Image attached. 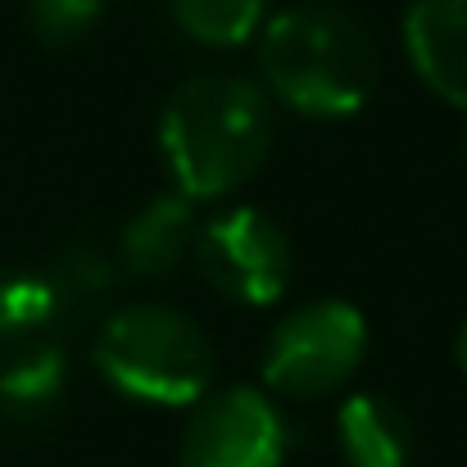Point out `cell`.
<instances>
[{
  "label": "cell",
  "instance_id": "obj_12",
  "mask_svg": "<svg viewBox=\"0 0 467 467\" xmlns=\"http://www.w3.org/2000/svg\"><path fill=\"white\" fill-rule=\"evenodd\" d=\"M59 317V296L46 268H0V349L46 336Z\"/></svg>",
  "mask_w": 467,
  "mask_h": 467
},
{
  "label": "cell",
  "instance_id": "obj_1",
  "mask_svg": "<svg viewBox=\"0 0 467 467\" xmlns=\"http://www.w3.org/2000/svg\"><path fill=\"white\" fill-rule=\"evenodd\" d=\"M277 137V105L245 73H191L159 109V155L195 204L227 200L264 172Z\"/></svg>",
  "mask_w": 467,
  "mask_h": 467
},
{
  "label": "cell",
  "instance_id": "obj_7",
  "mask_svg": "<svg viewBox=\"0 0 467 467\" xmlns=\"http://www.w3.org/2000/svg\"><path fill=\"white\" fill-rule=\"evenodd\" d=\"M400 41L413 78L467 119V0H409Z\"/></svg>",
  "mask_w": 467,
  "mask_h": 467
},
{
  "label": "cell",
  "instance_id": "obj_16",
  "mask_svg": "<svg viewBox=\"0 0 467 467\" xmlns=\"http://www.w3.org/2000/svg\"><path fill=\"white\" fill-rule=\"evenodd\" d=\"M459 150H463V163H467V128H463V141H459Z\"/></svg>",
  "mask_w": 467,
  "mask_h": 467
},
{
  "label": "cell",
  "instance_id": "obj_10",
  "mask_svg": "<svg viewBox=\"0 0 467 467\" xmlns=\"http://www.w3.org/2000/svg\"><path fill=\"white\" fill-rule=\"evenodd\" d=\"M336 450L345 467H413V422L381 390H354L336 409Z\"/></svg>",
  "mask_w": 467,
  "mask_h": 467
},
{
  "label": "cell",
  "instance_id": "obj_14",
  "mask_svg": "<svg viewBox=\"0 0 467 467\" xmlns=\"http://www.w3.org/2000/svg\"><path fill=\"white\" fill-rule=\"evenodd\" d=\"M114 0H23L27 32L46 50H73L96 36V27L109 18Z\"/></svg>",
  "mask_w": 467,
  "mask_h": 467
},
{
  "label": "cell",
  "instance_id": "obj_13",
  "mask_svg": "<svg viewBox=\"0 0 467 467\" xmlns=\"http://www.w3.org/2000/svg\"><path fill=\"white\" fill-rule=\"evenodd\" d=\"M46 277H50V286L59 296V313L68 317V313L109 300L119 291V277L123 273H119V259H109L105 250H96V245H68L64 254H55V264L46 268Z\"/></svg>",
  "mask_w": 467,
  "mask_h": 467
},
{
  "label": "cell",
  "instance_id": "obj_8",
  "mask_svg": "<svg viewBox=\"0 0 467 467\" xmlns=\"http://www.w3.org/2000/svg\"><path fill=\"white\" fill-rule=\"evenodd\" d=\"M200 204L177 186L155 191L119 232V273L141 282H168L195 259Z\"/></svg>",
  "mask_w": 467,
  "mask_h": 467
},
{
  "label": "cell",
  "instance_id": "obj_4",
  "mask_svg": "<svg viewBox=\"0 0 467 467\" xmlns=\"http://www.w3.org/2000/svg\"><path fill=\"white\" fill-rule=\"evenodd\" d=\"M368 358V317L349 300L322 296L286 309L259 354V377L273 400H327L354 381Z\"/></svg>",
  "mask_w": 467,
  "mask_h": 467
},
{
  "label": "cell",
  "instance_id": "obj_15",
  "mask_svg": "<svg viewBox=\"0 0 467 467\" xmlns=\"http://www.w3.org/2000/svg\"><path fill=\"white\" fill-rule=\"evenodd\" d=\"M454 358H459V368H463V377H467V317H463V327H459V336H454Z\"/></svg>",
  "mask_w": 467,
  "mask_h": 467
},
{
  "label": "cell",
  "instance_id": "obj_6",
  "mask_svg": "<svg viewBox=\"0 0 467 467\" xmlns=\"http://www.w3.org/2000/svg\"><path fill=\"white\" fill-rule=\"evenodd\" d=\"M291 422L264 386H218L186 409L177 467H286Z\"/></svg>",
  "mask_w": 467,
  "mask_h": 467
},
{
  "label": "cell",
  "instance_id": "obj_11",
  "mask_svg": "<svg viewBox=\"0 0 467 467\" xmlns=\"http://www.w3.org/2000/svg\"><path fill=\"white\" fill-rule=\"evenodd\" d=\"M172 23L204 50H236L268 23V0H168Z\"/></svg>",
  "mask_w": 467,
  "mask_h": 467
},
{
  "label": "cell",
  "instance_id": "obj_5",
  "mask_svg": "<svg viewBox=\"0 0 467 467\" xmlns=\"http://www.w3.org/2000/svg\"><path fill=\"white\" fill-rule=\"evenodd\" d=\"M200 277L232 305L245 309H268L286 296L291 273H296V250L286 227L254 209V204H232L200 223L195 236V259Z\"/></svg>",
  "mask_w": 467,
  "mask_h": 467
},
{
  "label": "cell",
  "instance_id": "obj_2",
  "mask_svg": "<svg viewBox=\"0 0 467 467\" xmlns=\"http://www.w3.org/2000/svg\"><path fill=\"white\" fill-rule=\"evenodd\" d=\"M259 41V87L300 119H354L381 82L372 27L336 0H305L268 14Z\"/></svg>",
  "mask_w": 467,
  "mask_h": 467
},
{
  "label": "cell",
  "instance_id": "obj_9",
  "mask_svg": "<svg viewBox=\"0 0 467 467\" xmlns=\"http://www.w3.org/2000/svg\"><path fill=\"white\" fill-rule=\"evenodd\" d=\"M68 395V354L50 336L0 349V422L41 427Z\"/></svg>",
  "mask_w": 467,
  "mask_h": 467
},
{
  "label": "cell",
  "instance_id": "obj_3",
  "mask_svg": "<svg viewBox=\"0 0 467 467\" xmlns=\"http://www.w3.org/2000/svg\"><path fill=\"white\" fill-rule=\"evenodd\" d=\"M91 358L109 390L146 409L200 404L218 372V354L204 327L163 300H132L105 313Z\"/></svg>",
  "mask_w": 467,
  "mask_h": 467
}]
</instances>
